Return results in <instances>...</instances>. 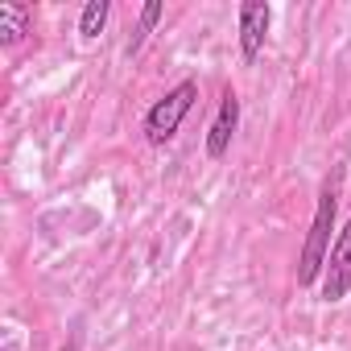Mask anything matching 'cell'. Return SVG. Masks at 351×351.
Listing matches in <instances>:
<instances>
[{"instance_id": "obj_1", "label": "cell", "mask_w": 351, "mask_h": 351, "mask_svg": "<svg viewBox=\"0 0 351 351\" xmlns=\"http://www.w3.org/2000/svg\"><path fill=\"white\" fill-rule=\"evenodd\" d=\"M339 191H343V169L326 173V182L318 191V203H314V219H310V232H306V244H302V256H298V285L310 289L322 281V269H326V256H330V232H335V215H339Z\"/></svg>"}, {"instance_id": "obj_2", "label": "cell", "mask_w": 351, "mask_h": 351, "mask_svg": "<svg viewBox=\"0 0 351 351\" xmlns=\"http://www.w3.org/2000/svg\"><path fill=\"white\" fill-rule=\"evenodd\" d=\"M195 104H199V79H182V83H173L161 99H153V104H149V112H145V120H141L145 141H149L153 149L169 145L173 136H178V128H182V120L191 116V108H195Z\"/></svg>"}, {"instance_id": "obj_3", "label": "cell", "mask_w": 351, "mask_h": 351, "mask_svg": "<svg viewBox=\"0 0 351 351\" xmlns=\"http://www.w3.org/2000/svg\"><path fill=\"white\" fill-rule=\"evenodd\" d=\"M318 293H322L326 306H335V302H343L351 293V219L343 223V232H335V244H330V256H326Z\"/></svg>"}, {"instance_id": "obj_4", "label": "cell", "mask_w": 351, "mask_h": 351, "mask_svg": "<svg viewBox=\"0 0 351 351\" xmlns=\"http://www.w3.org/2000/svg\"><path fill=\"white\" fill-rule=\"evenodd\" d=\"M269 25H273V9L261 5V0H248L236 13V38H240V58L252 66L261 54H265V42H269Z\"/></svg>"}, {"instance_id": "obj_5", "label": "cell", "mask_w": 351, "mask_h": 351, "mask_svg": "<svg viewBox=\"0 0 351 351\" xmlns=\"http://www.w3.org/2000/svg\"><path fill=\"white\" fill-rule=\"evenodd\" d=\"M236 128H240V95L236 91H223L219 95V108L211 116V128H207V157L211 161H223L232 141H236Z\"/></svg>"}, {"instance_id": "obj_6", "label": "cell", "mask_w": 351, "mask_h": 351, "mask_svg": "<svg viewBox=\"0 0 351 351\" xmlns=\"http://www.w3.org/2000/svg\"><path fill=\"white\" fill-rule=\"evenodd\" d=\"M34 29V17L25 5H0V46H17Z\"/></svg>"}, {"instance_id": "obj_7", "label": "cell", "mask_w": 351, "mask_h": 351, "mask_svg": "<svg viewBox=\"0 0 351 351\" xmlns=\"http://www.w3.org/2000/svg\"><path fill=\"white\" fill-rule=\"evenodd\" d=\"M161 17H165V5H157V0H153V5H145V9H141L136 34H132V38H128V46H124V54H128V58H136V54H141V46L149 42V34L157 29V21H161Z\"/></svg>"}, {"instance_id": "obj_8", "label": "cell", "mask_w": 351, "mask_h": 351, "mask_svg": "<svg viewBox=\"0 0 351 351\" xmlns=\"http://www.w3.org/2000/svg\"><path fill=\"white\" fill-rule=\"evenodd\" d=\"M108 17H112V5H108V0H87L83 13H79V34H83V42L99 38L104 25H108Z\"/></svg>"}]
</instances>
